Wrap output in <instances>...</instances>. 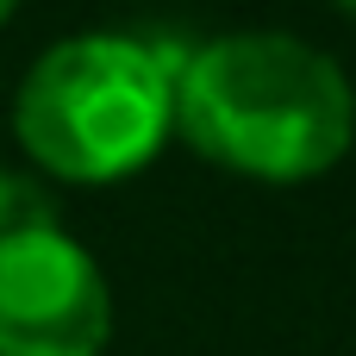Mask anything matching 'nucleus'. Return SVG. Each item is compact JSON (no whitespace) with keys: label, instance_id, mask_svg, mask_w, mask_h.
Here are the masks:
<instances>
[{"label":"nucleus","instance_id":"1","mask_svg":"<svg viewBox=\"0 0 356 356\" xmlns=\"http://www.w3.org/2000/svg\"><path fill=\"white\" fill-rule=\"evenodd\" d=\"M175 131L219 169L307 181L350 150L356 94L294 31H225L175 56Z\"/></svg>","mask_w":356,"mask_h":356},{"label":"nucleus","instance_id":"2","mask_svg":"<svg viewBox=\"0 0 356 356\" xmlns=\"http://www.w3.org/2000/svg\"><path fill=\"white\" fill-rule=\"evenodd\" d=\"M175 56L119 31L50 44L13 100L19 144L63 181L138 175L175 131Z\"/></svg>","mask_w":356,"mask_h":356},{"label":"nucleus","instance_id":"3","mask_svg":"<svg viewBox=\"0 0 356 356\" xmlns=\"http://www.w3.org/2000/svg\"><path fill=\"white\" fill-rule=\"evenodd\" d=\"M113 294L100 263L63 225L0 238V356H100Z\"/></svg>","mask_w":356,"mask_h":356},{"label":"nucleus","instance_id":"4","mask_svg":"<svg viewBox=\"0 0 356 356\" xmlns=\"http://www.w3.org/2000/svg\"><path fill=\"white\" fill-rule=\"evenodd\" d=\"M25 225H56V219H50V207L38 200L31 181H19V175L0 169V238H6V232H25Z\"/></svg>","mask_w":356,"mask_h":356},{"label":"nucleus","instance_id":"5","mask_svg":"<svg viewBox=\"0 0 356 356\" xmlns=\"http://www.w3.org/2000/svg\"><path fill=\"white\" fill-rule=\"evenodd\" d=\"M13 6H19V0H0V19H6V13H13Z\"/></svg>","mask_w":356,"mask_h":356},{"label":"nucleus","instance_id":"6","mask_svg":"<svg viewBox=\"0 0 356 356\" xmlns=\"http://www.w3.org/2000/svg\"><path fill=\"white\" fill-rule=\"evenodd\" d=\"M338 6H344V13H356V0H338Z\"/></svg>","mask_w":356,"mask_h":356}]
</instances>
